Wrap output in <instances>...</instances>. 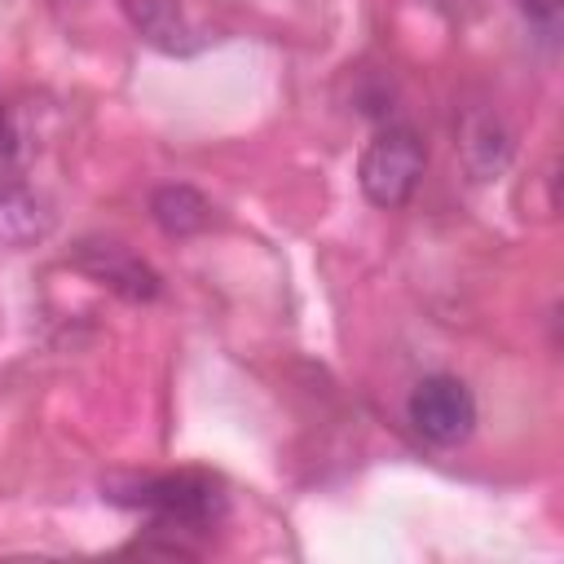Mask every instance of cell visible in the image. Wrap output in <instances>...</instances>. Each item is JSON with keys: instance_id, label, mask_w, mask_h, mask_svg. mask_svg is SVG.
<instances>
[{"instance_id": "8992f818", "label": "cell", "mask_w": 564, "mask_h": 564, "mask_svg": "<svg viewBox=\"0 0 564 564\" xmlns=\"http://www.w3.org/2000/svg\"><path fill=\"white\" fill-rule=\"evenodd\" d=\"M150 216H154V225H159L163 234L189 238V234H198V229L212 225V203H207L194 185L167 181V185H159V189L150 194Z\"/></svg>"}, {"instance_id": "6da1fadb", "label": "cell", "mask_w": 564, "mask_h": 564, "mask_svg": "<svg viewBox=\"0 0 564 564\" xmlns=\"http://www.w3.org/2000/svg\"><path fill=\"white\" fill-rule=\"evenodd\" d=\"M110 502L145 511L154 529L163 533H212L225 520V489L207 471H163L128 480L123 489H110Z\"/></svg>"}, {"instance_id": "ba28073f", "label": "cell", "mask_w": 564, "mask_h": 564, "mask_svg": "<svg viewBox=\"0 0 564 564\" xmlns=\"http://www.w3.org/2000/svg\"><path fill=\"white\" fill-rule=\"evenodd\" d=\"M436 4H449V0H436Z\"/></svg>"}, {"instance_id": "7a4b0ae2", "label": "cell", "mask_w": 564, "mask_h": 564, "mask_svg": "<svg viewBox=\"0 0 564 564\" xmlns=\"http://www.w3.org/2000/svg\"><path fill=\"white\" fill-rule=\"evenodd\" d=\"M423 167H427L423 137L410 123H383L357 159V185L366 203H375L379 212H397L414 198Z\"/></svg>"}, {"instance_id": "5b68a950", "label": "cell", "mask_w": 564, "mask_h": 564, "mask_svg": "<svg viewBox=\"0 0 564 564\" xmlns=\"http://www.w3.org/2000/svg\"><path fill=\"white\" fill-rule=\"evenodd\" d=\"M458 145H463V159H467L476 181L498 176L511 159V132L494 110H471L458 128Z\"/></svg>"}, {"instance_id": "3957f363", "label": "cell", "mask_w": 564, "mask_h": 564, "mask_svg": "<svg viewBox=\"0 0 564 564\" xmlns=\"http://www.w3.org/2000/svg\"><path fill=\"white\" fill-rule=\"evenodd\" d=\"M405 423L419 441L454 449L476 432V397L458 375H423L405 397Z\"/></svg>"}, {"instance_id": "277c9868", "label": "cell", "mask_w": 564, "mask_h": 564, "mask_svg": "<svg viewBox=\"0 0 564 564\" xmlns=\"http://www.w3.org/2000/svg\"><path fill=\"white\" fill-rule=\"evenodd\" d=\"M75 264L88 278H97L101 286L119 291L123 300H154L159 295V273L145 260H137L128 247H119V242H79L75 247Z\"/></svg>"}, {"instance_id": "52a82bcc", "label": "cell", "mask_w": 564, "mask_h": 564, "mask_svg": "<svg viewBox=\"0 0 564 564\" xmlns=\"http://www.w3.org/2000/svg\"><path fill=\"white\" fill-rule=\"evenodd\" d=\"M520 4V13H524V22L538 31V40H555L560 35V9H564V0H516Z\"/></svg>"}]
</instances>
